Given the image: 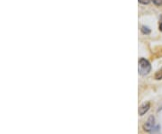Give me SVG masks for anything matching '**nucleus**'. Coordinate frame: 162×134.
Returning <instances> with one entry per match:
<instances>
[{
	"label": "nucleus",
	"mask_w": 162,
	"mask_h": 134,
	"mask_svg": "<svg viewBox=\"0 0 162 134\" xmlns=\"http://www.w3.org/2000/svg\"><path fill=\"white\" fill-rule=\"evenodd\" d=\"M141 32H142L143 33H145V34H149V33H150L149 29L147 28V27H145V26H143V27L141 28Z\"/></svg>",
	"instance_id": "nucleus-5"
},
{
	"label": "nucleus",
	"mask_w": 162,
	"mask_h": 134,
	"mask_svg": "<svg viewBox=\"0 0 162 134\" xmlns=\"http://www.w3.org/2000/svg\"><path fill=\"white\" fill-rule=\"evenodd\" d=\"M155 79H157V80L162 79V68L156 72V74H155Z\"/></svg>",
	"instance_id": "nucleus-4"
},
{
	"label": "nucleus",
	"mask_w": 162,
	"mask_h": 134,
	"mask_svg": "<svg viewBox=\"0 0 162 134\" xmlns=\"http://www.w3.org/2000/svg\"><path fill=\"white\" fill-rule=\"evenodd\" d=\"M152 2L156 5V6H162V0H152Z\"/></svg>",
	"instance_id": "nucleus-6"
},
{
	"label": "nucleus",
	"mask_w": 162,
	"mask_h": 134,
	"mask_svg": "<svg viewBox=\"0 0 162 134\" xmlns=\"http://www.w3.org/2000/svg\"><path fill=\"white\" fill-rule=\"evenodd\" d=\"M159 30L162 32V23H161V24H160V25H159Z\"/></svg>",
	"instance_id": "nucleus-8"
},
{
	"label": "nucleus",
	"mask_w": 162,
	"mask_h": 134,
	"mask_svg": "<svg viewBox=\"0 0 162 134\" xmlns=\"http://www.w3.org/2000/svg\"><path fill=\"white\" fill-rule=\"evenodd\" d=\"M154 122H155V118H154V116H153V115L149 116V119L147 120V121L143 124V130H144L145 131H148V132L150 131V130H152L153 126H154Z\"/></svg>",
	"instance_id": "nucleus-2"
},
{
	"label": "nucleus",
	"mask_w": 162,
	"mask_h": 134,
	"mask_svg": "<svg viewBox=\"0 0 162 134\" xmlns=\"http://www.w3.org/2000/svg\"><path fill=\"white\" fill-rule=\"evenodd\" d=\"M150 70H151V67H150L149 62L147 59L141 58L139 60V73L141 76H145L149 73Z\"/></svg>",
	"instance_id": "nucleus-1"
},
{
	"label": "nucleus",
	"mask_w": 162,
	"mask_h": 134,
	"mask_svg": "<svg viewBox=\"0 0 162 134\" xmlns=\"http://www.w3.org/2000/svg\"><path fill=\"white\" fill-rule=\"evenodd\" d=\"M139 2L143 5H148L150 2V0H139Z\"/></svg>",
	"instance_id": "nucleus-7"
},
{
	"label": "nucleus",
	"mask_w": 162,
	"mask_h": 134,
	"mask_svg": "<svg viewBox=\"0 0 162 134\" xmlns=\"http://www.w3.org/2000/svg\"><path fill=\"white\" fill-rule=\"evenodd\" d=\"M150 107V104L149 103H146L144 104H142L140 108H139V114L140 115H144L149 109Z\"/></svg>",
	"instance_id": "nucleus-3"
}]
</instances>
